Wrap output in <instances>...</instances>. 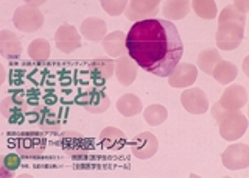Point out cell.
<instances>
[{"label":"cell","instance_id":"d6986e66","mask_svg":"<svg viewBox=\"0 0 249 178\" xmlns=\"http://www.w3.org/2000/svg\"><path fill=\"white\" fill-rule=\"evenodd\" d=\"M213 77V79L223 84V86H228V84H231L233 80L237 79V75H238V67L231 63V61H220L215 67H213V71L212 74H210Z\"/></svg>","mask_w":249,"mask_h":178},{"label":"cell","instance_id":"6da1fadb","mask_svg":"<svg viewBox=\"0 0 249 178\" xmlns=\"http://www.w3.org/2000/svg\"><path fill=\"white\" fill-rule=\"evenodd\" d=\"M128 55L139 67L156 77H168L184 55L178 28L167 19L136 22L126 35Z\"/></svg>","mask_w":249,"mask_h":178},{"label":"cell","instance_id":"f546056e","mask_svg":"<svg viewBox=\"0 0 249 178\" xmlns=\"http://www.w3.org/2000/svg\"><path fill=\"white\" fill-rule=\"evenodd\" d=\"M27 5H35V6H42L47 0H23Z\"/></svg>","mask_w":249,"mask_h":178},{"label":"cell","instance_id":"e0dca14e","mask_svg":"<svg viewBox=\"0 0 249 178\" xmlns=\"http://www.w3.org/2000/svg\"><path fill=\"white\" fill-rule=\"evenodd\" d=\"M100 144L106 150H120L126 144V136L122 130L115 127H106L100 133Z\"/></svg>","mask_w":249,"mask_h":178},{"label":"cell","instance_id":"83f0119b","mask_svg":"<svg viewBox=\"0 0 249 178\" xmlns=\"http://www.w3.org/2000/svg\"><path fill=\"white\" fill-rule=\"evenodd\" d=\"M233 5L237 6V10L241 13H248L249 10V0H233Z\"/></svg>","mask_w":249,"mask_h":178},{"label":"cell","instance_id":"484cf974","mask_svg":"<svg viewBox=\"0 0 249 178\" xmlns=\"http://www.w3.org/2000/svg\"><path fill=\"white\" fill-rule=\"evenodd\" d=\"M90 63L101 74V77H103L105 80L111 79L114 75L115 61H112V58H95V59H92Z\"/></svg>","mask_w":249,"mask_h":178},{"label":"cell","instance_id":"4fadbf2b","mask_svg":"<svg viewBox=\"0 0 249 178\" xmlns=\"http://www.w3.org/2000/svg\"><path fill=\"white\" fill-rule=\"evenodd\" d=\"M80 33L90 42H101V40L107 35V25L101 18H88L81 22Z\"/></svg>","mask_w":249,"mask_h":178},{"label":"cell","instance_id":"8992f818","mask_svg":"<svg viewBox=\"0 0 249 178\" xmlns=\"http://www.w3.org/2000/svg\"><path fill=\"white\" fill-rule=\"evenodd\" d=\"M81 33L73 25L62 24L54 33V45L62 53H72L81 47Z\"/></svg>","mask_w":249,"mask_h":178},{"label":"cell","instance_id":"5bb4252c","mask_svg":"<svg viewBox=\"0 0 249 178\" xmlns=\"http://www.w3.org/2000/svg\"><path fill=\"white\" fill-rule=\"evenodd\" d=\"M0 53L5 59H18L22 53V41L10 30L0 32Z\"/></svg>","mask_w":249,"mask_h":178},{"label":"cell","instance_id":"8fae6325","mask_svg":"<svg viewBox=\"0 0 249 178\" xmlns=\"http://www.w3.org/2000/svg\"><path fill=\"white\" fill-rule=\"evenodd\" d=\"M159 149V142L150 131H142L131 141V153L137 159H150Z\"/></svg>","mask_w":249,"mask_h":178},{"label":"cell","instance_id":"7402d4cb","mask_svg":"<svg viewBox=\"0 0 249 178\" xmlns=\"http://www.w3.org/2000/svg\"><path fill=\"white\" fill-rule=\"evenodd\" d=\"M143 113V119L148 125L151 127H158V125H162L163 122L167 120L168 118V111L167 108L163 105H159V103H154V105H150L148 108L142 111Z\"/></svg>","mask_w":249,"mask_h":178},{"label":"cell","instance_id":"44dd1931","mask_svg":"<svg viewBox=\"0 0 249 178\" xmlns=\"http://www.w3.org/2000/svg\"><path fill=\"white\" fill-rule=\"evenodd\" d=\"M190 6L201 19L212 20L218 16V6L215 0H190Z\"/></svg>","mask_w":249,"mask_h":178},{"label":"cell","instance_id":"ac0fdd59","mask_svg":"<svg viewBox=\"0 0 249 178\" xmlns=\"http://www.w3.org/2000/svg\"><path fill=\"white\" fill-rule=\"evenodd\" d=\"M117 111H119L124 118H134L139 113L143 111L142 100L136 94H123L117 100Z\"/></svg>","mask_w":249,"mask_h":178},{"label":"cell","instance_id":"5b68a950","mask_svg":"<svg viewBox=\"0 0 249 178\" xmlns=\"http://www.w3.org/2000/svg\"><path fill=\"white\" fill-rule=\"evenodd\" d=\"M160 0H129L124 16L131 22H140L146 19H153L159 11Z\"/></svg>","mask_w":249,"mask_h":178},{"label":"cell","instance_id":"4316f807","mask_svg":"<svg viewBox=\"0 0 249 178\" xmlns=\"http://www.w3.org/2000/svg\"><path fill=\"white\" fill-rule=\"evenodd\" d=\"M111 106V100L106 94H100V97L95 100V105H84V110L92 114H101Z\"/></svg>","mask_w":249,"mask_h":178},{"label":"cell","instance_id":"ba28073f","mask_svg":"<svg viewBox=\"0 0 249 178\" xmlns=\"http://www.w3.org/2000/svg\"><path fill=\"white\" fill-rule=\"evenodd\" d=\"M168 84L175 89L190 88L198 79V67L189 63H178L176 67L168 74Z\"/></svg>","mask_w":249,"mask_h":178},{"label":"cell","instance_id":"9a60e30c","mask_svg":"<svg viewBox=\"0 0 249 178\" xmlns=\"http://www.w3.org/2000/svg\"><path fill=\"white\" fill-rule=\"evenodd\" d=\"M101 45H103V50L109 58H119L126 52V35L120 30L107 33L101 40Z\"/></svg>","mask_w":249,"mask_h":178},{"label":"cell","instance_id":"603a6c76","mask_svg":"<svg viewBox=\"0 0 249 178\" xmlns=\"http://www.w3.org/2000/svg\"><path fill=\"white\" fill-rule=\"evenodd\" d=\"M50 42L44 40V38H37V40L31 41L28 45V55L33 61H45L50 58Z\"/></svg>","mask_w":249,"mask_h":178},{"label":"cell","instance_id":"cb8c5ba5","mask_svg":"<svg viewBox=\"0 0 249 178\" xmlns=\"http://www.w3.org/2000/svg\"><path fill=\"white\" fill-rule=\"evenodd\" d=\"M218 25L220 24H228V22H237V24L246 25V14L237 10L235 5H228L224 6L221 13H218Z\"/></svg>","mask_w":249,"mask_h":178},{"label":"cell","instance_id":"3957f363","mask_svg":"<svg viewBox=\"0 0 249 178\" xmlns=\"http://www.w3.org/2000/svg\"><path fill=\"white\" fill-rule=\"evenodd\" d=\"M13 24L23 33H35L41 30L44 25V14L41 11V6L25 3L16 8L13 14Z\"/></svg>","mask_w":249,"mask_h":178},{"label":"cell","instance_id":"30bf717a","mask_svg":"<svg viewBox=\"0 0 249 178\" xmlns=\"http://www.w3.org/2000/svg\"><path fill=\"white\" fill-rule=\"evenodd\" d=\"M182 108L190 114H204L209 111V99L199 88H185L181 94Z\"/></svg>","mask_w":249,"mask_h":178},{"label":"cell","instance_id":"ffe728a7","mask_svg":"<svg viewBox=\"0 0 249 178\" xmlns=\"http://www.w3.org/2000/svg\"><path fill=\"white\" fill-rule=\"evenodd\" d=\"M221 59H223V58H221L220 50H215V49H206V50L199 52L196 63H198L199 71H202L204 74L210 75V74H212V71H213V67H215L218 63H220Z\"/></svg>","mask_w":249,"mask_h":178},{"label":"cell","instance_id":"7c38bea8","mask_svg":"<svg viewBox=\"0 0 249 178\" xmlns=\"http://www.w3.org/2000/svg\"><path fill=\"white\" fill-rule=\"evenodd\" d=\"M137 67L139 66L136 64V61L129 55H122L119 58H115L114 75L117 81H119L122 86H131V84L136 81Z\"/></svg>","mask_w":249,"mask_h":178},{"label":"cell","instance_id":"4dcf8cb0","mask_svg":"<svg viewBox=\"0 0 249 178\" xmlns=\"http://www.w3.org/2000/svg\"><path fill=\"white\" fill-rule=\"evenodd\" d=\"M243 71H245V75H249V57H245L243 59Z\"/></svg>","mask_w":249,"mask_h":178},{"label":"cell","instance_id":"7a4b0ae2","mask_svg":"<svg viewBox=\"0 0 249 178\" xmlns=\"http://www.w3.org/2000/svg\"><path fill=\"white\" fill-rule=\"evenodd\" d=\"M215 120L220 128L221 138L228 142H235L248 130V119L240 111H223L220 118Z\"/></svg>","mask_w":249,"mask_h":178},{"label":"cell","instance_id":"9c48e42d","mask_svg":"<svg viewBox=\"0 0 249 178\" xmlns=\"http://www.w3.org/2000/svg\"><path fill=\"white\" fill-rule=\"evenodd\" d=\"M218 103L224 111H240L248 103V91L241 84H228Z\"/></svg>","mask_w":249,"mask_h":178},{"label":"cell","instance_id":"f1b7e54d","mask_svg":"<svg viewBox=\"0 0 249 178\" xmlns=\"http://www.w3.org/2000/svg\"><path fill=\"white\" fill-rule=\"evenodd\" d=\"M224 110H223V108L220 106V103H215L213 106H212V111H210V114H212V118L213 119H218V118H220V116H221V113H223Z\"/></svg>","mask_w":249,"mask_h":178},{"label":"cell","instance_id":"d4e9b609","mask_svg":"<svg viewBox=\"0 0 249 178\" xmlns=\"http://www.w3.org/2000/svg\"><path fill=\"white\" fill-rule=\"evenodd\" d=\"M128 2L129 0H100L101 8L112 18H117V16H120V14H123L128 6Z\"/></svg>","mask_w":249,"mask_h":178},{"label":"cell","instance_id":"277c9868","mask_svg":"<svg viewBox=\"0 0 249 178\" xmlns=\"http://www.w3.org/2000/svg\"><path fill=\"white\" fill-rule=\"evenodd\" d=\"M216 47L224 52H232L240 44L243 42L245 38V25L237 24V22H228V24H220L216 30Z\"/></svg>","mask_w":249,"mask_h":178},{"label":"cell","instance_id":"52a82bcc","mask_svg":"<svg viewBox=\"0 0 249 178\" xmlns=\"http://www.w3.org/2000/svg\"><path fill=\"white\" fill-rule=\"evenodd\" d=\"M221 162L229 170L249 167V147L246 144H231L221 155Z\"/></svg>","mask_w":249,"mask_h":178},{"label":"cell","instance_id":"2e32d148","mask_svg":"<svg viewBox=\"0 0 249 178\" xmlns=\"http://www.w3.org/2000/svg\"><path fill=\"white\" fill-rule=\"evenodd\" d=\"M190 0H167L162 6V16L167 20H181L190 13Z\"/></svg>","mask_w":249,"mask_h":178}]
</instances>
